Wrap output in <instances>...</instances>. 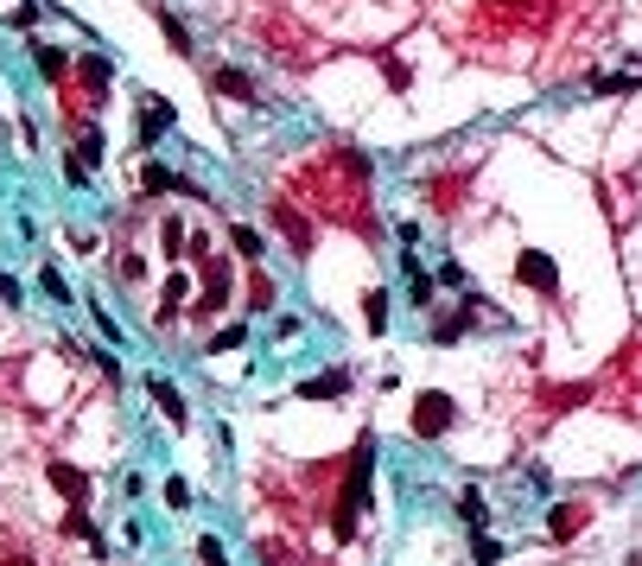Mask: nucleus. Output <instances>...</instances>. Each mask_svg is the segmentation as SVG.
I'll list each match as a JSON object with an SVG mask.
<instances>
[{
  "label": "nucleus",
  "instance_id": "nucleus-5",
  "mask_svg": "<svg viewBox=\"0 0 642 566\" xmlns=\"http://www.w3.org/2000/svg\"><path fill=\"white\" fill-rule=\"evenodd\" d=\"M344 389H350V369H325V376H305L293 395H299V401H337Z\"/></svg>",
  "mask_w": 642,
  "mask_h": 566
},
{
  "label": "nucleus",
  "instance_id": "nucleus-12",
  "mask_svg": "<svg viewBox=\"0 0 642 566\" xmlns=\"http://www.w3.org/2000/svg\"><path fill=\"white\" fill-rule=\"evenodd\" d=\"M363 325H369V331H388V293L382 286L363 293Z\"/></svg>",
  "mask_w": 642,
  "mask_h": 566
},
{
  "label": "nucleus",
  "instance_id": "nucleus-25",
  "mask_svg": "<svg viewBox=\"0 0 642 566\" xmlns=\"http://www.w3.org/2000/svg\"><path fill=\"white\" fill-rule=\"evenodd\" d=\"M572 529H579V503H566V509H560V516H553V535H560V541H566V535H572Z\"/></svg>",
  "mask_w": 642,
  "mask_h": 566
},
{
  "label": "nucleus",
  "instance_id": "nucleus-11",
  "mask_svg": "<svg viewBox=\"0 0 642 566\" xmlns=\"http://www.w3.org/2000/svg\"><path fill=\"white\" fill-rule=\"evenodd\" d=\"M64 535H77V541H90V554H102V535H96V522L70 503V516H64Z\"/></svg>",
  "mask_w": 642,
  "mask_h": 566
},
{
  "label": "nucleus",
  "instance_id": "nucleus-10",
  "mask_svg": "<svg viewBox=\"0 0 642 566\" xmlns=\"http://www.w3.org/2000/svg\"><path fill=\"white\" fill-rule=\"evenodd\" d=\"M521 281L534 286V293H553V281H560V274H553V262H547V255H534V249H528V255H521Z\"/></svg>",
  "mask_w": 642,
  "mask_h": 566
},
{
  "label": "nucleus",
  "instance_id": "nucleus-22",
  "mask_svg": "<svg viewBox=\"0 0 642 566\" xmlns=\"http://www.w3.org/2000/svg\"><path fill=\"white\" fill-rule=\"evenodd\" d=\"M230 350H242V325H230V331L210 337V357H230Z\"/></svg>",
  "mask_w": 642,
  "mask_h": 566
},
{
  "label": "nucleus",
  "instance_id": "nucleus-13",
  "mask_svg": "<svg viewBox=\"0 0 642 566\" xmlns=\"http://www.w3.org/2000/svg\"><path fill=\"white\" fill-rule=\"evenodd\" d=\"M401 274H407V293H413V305H433V281L420 274V262H413V255L401 262Z\"/></svg>",
  "mask_w": 642,
  "mask_h": 566
},
{
  "label": "nucleus",
  "instance_id": "nucleus-20",
  "mask_svg": "<svg viewBox=\"0 0 642 566\" xmlns=\"http://www.w3.org/2000/svg\"><path fill=\"white\" fill-rule=\"evenodd\" d=\"M159 299H166V305H159V318H172V312H185V274H172Z\"/></svg>",
  "mask_w": 642,
  "mask_h": 566
},
{
  "label": "nucleus",
  "instance_id": "nucleus-23",
  "mask_svg": "<svg viewBox=\"0 0 642 566\" xmlns=\"http://www.w3.org/2000/svg\"><path fill=\"white\" fill-rule=\"evenodd\" d=\"M38 286H45V293H51V299H58V305H64V299H70V286H64V274H58V268H38Z\"/></svg>",
  "mask_w": 642,
  "mask_h": 566
},
{
  "label": "nucleus",
  "instance_id": "nucleus-7",
  "mask_svg": "<svg viewBox=\"0 0 642 566\" xmlns=\"http://www.w3.org/2000/svg\"><path fill=\"white\" fill-rule=\"evenodd\" d=\"M45 477H51V490H58L64 503H83V497H90V477H83L77 465H45Z\"/></svg>",
  "mask_w": 642,
  "mask_h": 566
},
{
  "label": "nucleus",
  "instance_id": "nucleus-19",
  "mask_svg": "<svg viewBox=\"0 0 642 566\" xmlns=\"http://www.w3.org/2000/svg\"><path fill=\"white\" fill-rule=\"evenodd\" d=\"M458 516H465L471 529H484V516H490V509H484V490H465V497H458Z\"/></svg>",
  "mask_w": 642,
  "mask_h": 566
},
{
  "label": "nucleus",
  "instance_id": "nucleus-26",
  "mask_svg": "<svg viewBox=\"0 0 642 566\" xmlns=\"http://www.w3.org/2000/svg\"><path fill=\"white\" fill-rule=\"evenodd\" d=\"M77 153H83V159H90V166H102V134H96V128H90V134H83V141H77Z\"/></svg>",
  "mask_w": 642,
  "mask_h": 566
},
{
  "label": "nucleus",
  "instance_id": "nucleus-18",
  "mask_svg": "<svg viewBox=\"0 0 642 566\" xmlns=\"http://www.w3.org/2000/svg\"><path fill=\"white\" fill-rule=\"evenodd\" d=\"M273 217H280V230H286V236H293V249H305V242H312V230H305V217H293V210H286V204H280V210H273Z\"/></svg>",
  "mask_w": 642,
  "mask_h": 566
},
{
  "label": "nucleus",
  "instance_id": "nucleus-16",
  "mask_svg": "<svg viewBox=\"0 0 642 566\" xmlns=\"http://www.w3.org/2000/svg\"><path fill=\"white\" fill-rule=\"evenodd\" d=\"M159 26H166V45H172L178 58H191V32H185V19H172V13H159Z\"/></svg>",
  "mask_w": 642,
  "mask_h": 566
},
{
  "label": "nucleus",
  "instance_id": "nucleus-9",
  "mask_svg": "<svg viewBox=\"0 0 642 566\" xmlns=\"http://www.w3.org/2000/svg\"><path fill=\"white\" fill-rule=\"evenodd\" d=\"M146 389H153V401L166 408V421H172V426H185V421H191V414H185V395H178V389H172L166 376H146Z\"/></svg>",
  "mask_w": 642,
  "mask_h": 566
},
{
  "label": "nucleus",
  "instance_id": "nucleus-6",
  "mask_svg": "<svg viewBox=\"0 0 642 566\" xmlns=\"http://www.w3.org/2000/svg\"><path fill=\"white\" fill-rule=\"evenodd\" d=\"M210 90H217V96H230V102H255V77H249V70H236V64L210 70Z\"/></svg>",
  "mask_w": 642,
  "mask_h": 566
},
{
  "label": "nucleus",
  "instance_id": "nucleus-1",
  "mask_svg": "<svg viewBox=\"0 0 642 566\" xmlns=\"http://www.w3.org/2000/svg\"><path fill=\"white\" fill-rule=\"evenodd\" d=\"M369 471H376V445L357 439V452H350V490H344V503H337V516H331L337 541H350V535H357V509H369Z\"/></svg>",
  "mask_w": 642,
  "mask_h": 566
},
{
  "label": "nucleus",
  "instance_id": "nucleus-21",
  "mask_svg": "<svg viewBox=\"0 0 642 566\" xmlns=\"http://www.w3.org/2000/svg\"><path fill=\"white\" fill-rule=\"evenodd\" d=\"M471 548H477V566H497V561H509V548H503V541H490L484 529H477V541H471Z\"/></svg>",
  "mask_w": 642,
  "mask_h": 566
},
{
  "label": "nucleus",
  "instance_id": "nucleus-3",
  "mask_svg": "<svg viewBox=\"0 0 642 566\" xmlns=\"http://www.w3.org/2000/svg\"><path fill=\"white\" fill-rule=\"evenodd\" d=\"M140 102H146V109L134 115V141L153 146L159 134H166V128H172V102H166V96H140Z\"/></svg>",
  "mask_w": 642,
  "mask_h": 566
},
{
  "label": "nucleus",
  "instance_id": "nucleus-27",
  "mask_svg": "<svg viewBox=\"0 0 642 566\" xmlns=\"http://www.w3.org/2000/svg\"><path fill=\"white\" fill-rule=\"evenodd\" d=\"M166 503H172V509H185V503H191V490H185V477H172V484H166Z\"/></svg>",
  "mask_w": 642,
  "mask_h": 566
},
{
  "label": "nucleus",
  "instance_id": "nucleus-28",
  "mask_svg": "<svg viewBox=\"0 0 642 566\" xmlns=\"http://www.w3.org/2000/svg\"><path fill=\"white\" fill-rule=\"evenodd\" d=\"M0 299H19V281L13 274H0Z\"/></svg>",
  "mask_w": 642,
  "mask_h": 566
},
{
  "label": "nucleus",
  "instance_id": "nucleus-14",
  "mask_svg": "<svg viewBox=\"0 0 642 566\" xmlns=\"http://www.w3.org/2000/svg\"><path fill=\"white\" fill-rule=\"evenodd\" d=\"M230 249H236L242 262H261V230H249V223H236V230H230Z\"/></svg>",
  "mask_w": 642,
  "mask_h": 566
},
{
  "label": "nucleus",
  "instance_id": "nucleus-17",
  "mask_svg": "<svg viewBox=\"0 0 642 566\" xmlns=\"http://www.w3.org/2000/svg\"><path fill=\"white\" fill-rule=\"evenodd\" d=\"M159 242H166V255H172V262H185V223H178V217H166V223H159Z\"/></svg>",
  "mask_w": 642,
  "mask_h": 566
},
{
  "label": "nucleus",
  "instance_id": "nucleus-4",
  "mask_svg": "<svg viewBox=\"0 0 642 566\" xmlns=\"http://www.w3.org/2000/svg\"><path fill=\"white\" fill-rule=\"evenodd\" d=\"M140 185H146V191H178V198H191V204L204 198V191H198L191 178H178V172H166L159 159H146V166H140Z\"/></svg>",
  "mask_w": 642,
  "mask_h": 566
},
{
  "label": "nucleus",
  "instance_id": "nucleus-15",
  "mask_svg": "<svg viewBox=\"0 0 642 566\" xmlns=\"http://www.w3.org/2000/svg\"><path fill=\"white\" fill-rule=\"evenodd\" d=\"M32 64H38L45 77H64V70H70V58H64L58 45H32Z\"/></svg>",
  "mask_w": 642,
  "mask_h": 566
},
{
  "label": "nucleus",
  "instance_id": "nucleus-24",
  "mask_svg": "<svg viewBox=\"0 0 642 566\" xmlns=\"http://www.w3.org/2000/svg\"><path fill=\"white\" fill-rule=\"evenodd\" d=\"M198 561H204V566H230V561H223V541H217V535H204V541H198Z\"/></svg>",
  "mask_w": 642,
  "mask_h": 566
},
{
  "label": "nucleus",
  "instance_id": "nucleus-8",
  "mask_svg": "<svg viewBox=\"0 0 642 566\" xmlns=\"http://www.w3.org/2000/svg\"><path fill=\"white\" fill-rule=\"evenodd\" d=\"M223 299H230V268L223 262H210V281H204V299L191 305L198 318H210V312H223Z\"/></svg>",
  "mask_w": 642,
  "mask_h": 566
},
{
  "label": "nucleus",
  "instance_id": "nucleus-2",
  "mask_svg": "<svg viewBox=\"0 0 642 566\" xmlns=\"http://www.w3.org/2000/svg\"><path fill=\"white\" fill-rule=\"evenodd\" d=\"M458 421V408H452V395H439V389H426L420 401H413V433L420 439H439L445 426Z\"/></svg>",
  "mask_w": 642,
  "mask_h": 566
}]
</instances>
